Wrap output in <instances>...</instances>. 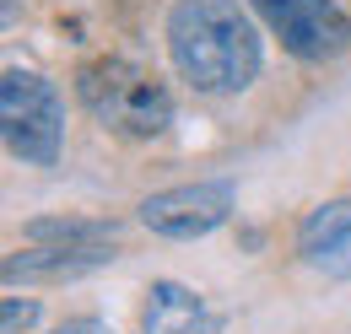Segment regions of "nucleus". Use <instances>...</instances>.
<instances>
[{"label": "nucleus", "mask_w": 351, "mask_h": 334, "mask_svg": "<svg viewBox=\"0 0 351 334\" xmlns=\"http://www.w3.org/2000/svg\"><path fill=\"white\" fill-rule=\"evenodd\" d=\"M168 54L178 76L206 97L243 92L260 76V38L238 0H173Z\"/></svg>", "instance_id": "1"}, {"label": "nucleus", "mask_w": 351, "mask_h": 334, "mask_svg": "<svg viewBox=\"0 0 351 334\" xmlns=\"http://www.w3.org/2000/svg\"><path fill=\"white\" fill-rule=\"evenodd\" d=\"M76 92H82V103H87V114L97 125L119 129L130 140L162 135V129L173 125L168 86L157 81L146 65H135V60H92V65H82Z\"/></svg>", "instance_id": "2"}, {"label": "nucleus", "mask_w": 351, "mask_h": 334, "mask_svg": "<svg viewBox=\"0 0 351 334\" xmlns=\"http://www.w3.org/2000/svg\"><path fill=\"white\" fill-rule=\"evenodd\" d=\"M0 129L11 157H22L27 167H54L65 151V103L49 76L11 65L0 76Z\"/></svg>", "instance_id": "3"}, {"label": "nucleus", "mask_w": 351, "mask_h": 334, "mask_svg": "<svg viewBox=\"0 0 351 334\" xmlns=\"http://www.w3.org/2000/svg\"><path fill=\"white\" fill-rule=\"evenodd\" d=\"M238 205V189L227 178H200V183H178V189H157L141 200V227H152L157 237H173V243H189V237H206L217 232L221 221Z\"/></svg>", "instance_id": "4"}, {"label": "nucleus", "mask_w": 351, "mask_h": 334, "mask_svg": "<svg viewBox=\"0 0 351 334\" xmlns=\"http://www.w3.org/2000/svg\"><path fill=\"white\" fill-rule=\"evenodd\" d=\"M249 5L270 22L281 49L308 60V65L346 54V43H351V16L335 0H249Z\"/></svg>", "instance_id": "5"}, {"label": "nucleus", "mask_w": 351, "mask_h": 334, "mask_svg": "<svg viewBox=\"0 0 351 334\" xmlns=\"http://www.w3.org/2000/svg\"><path fill=\"white\" fill-rule=\"evenodd\" d=\"M114 259H119L114 243H27V248L5 253L0 281L5 286H16V281L22 286H60V281H82Z\"/></svg>", "instance_id": "6"}, {"label": "nucleus", "mask_w": 351, "mask_h": 334, "mask_svg": "<svg viewBox=\"0 0 351 334\" xmlns=\"http://www.w3.org/2000/svg\"><path fill=\"white\" fill-rule=\"evenodd\" d=\"M298 253L313 270L351 281V200H324L319 210H308L298 227Z\"/></svg>", "instance_id": "7"}, {"label": "nucleus", "mask_w": 351, "mask_h": 334, "mask_svg": "<svg viewBox=\"0 0 351 334\" xmlns=\"http://www.w3.org/2000/svg\"><path fill=\"white\" fill-rule=\"evenodd\" d=\"M221 318L206 307V296L184 281H152L141 307V334H217Z\"/></svg>", "instance_id": "8"}, {"label": "nucleus", "mask_w": 351, "mask_h": 334, "mask_svg": "<svg viewBox=\"0 0 351 334\" xmlns=\"http://www.w3.org/2000/svg\"><path fill=\"white\" fill-rule=\"evenodd\" d=\"M27 243H119V221H87V216H38L22 227Z\"/></svg>", "instance_id": "9"}, {"label": "nucleus", "mask_w": 351, "mask_h": 334, "mask_svg": "<svg viewBox=\"0 0 351 334\" xmlns=\"http://www.w3.org/2000/svg\"><path fill=\"white\" fill-rule=\"evenodd\" d=\"M38 324V296H5L0 302V334H27Z\"/></svg>", "instance_id": "10"}, {"label": "nucleus", "mask_w": 351, "mask_h": 334, "mask_svg": "<svg viewBox=\"0 0 351 334\" xmlns=\"http://www.w3.org/2000/svg\"><path fill=\"white\" fill-rule=\"evenodd\" d=\"M54 334H114V329H108L103 318H65Z\"/></svg>", "instance_id": "11"}]
</instances>
